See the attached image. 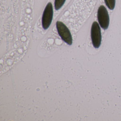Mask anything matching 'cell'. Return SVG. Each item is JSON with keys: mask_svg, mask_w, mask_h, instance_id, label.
I'll use <instances>...</instances> for the list:
<instances>
[{"mask_svg": "<svg viewBox=\"0 0 121 121\" xmlns=\"http://www.w3.org/2000/svg\"><path fill=\"white\" fill-rule=\"evenodd\" d=\"M53 16V5L51 3L47 4L43 13L42 18V27L44 29L47 30L50 26Z\"/></svg>", "mask_w": 121, "mask_h": 121, "instance_id": "3957f363", "label": "cell"}, {"mask_svg": "<svg viewBox=\"0 0 121 121\" xmlns=\"http://www.w3.org/2000/svg\"><path fill=\"white\" fill-rule=\"evenodd\" d=\"M56 27L58 33L62 40L68 45H72V36L67 26L62 22L58 21L56 22Z\"/></svg>", "mask_w": 121, "mask_h": 121, "instance_id": "6da1fadb", "label": "cell"}, {"mask_svg": "<svg viewBox=\"0 0 121 121\" xmlns=\"http://www.w3.org/2000/svg\"><path fill=\"white\" fill-rule=\"evenodd\" d=\"M106 5L109 9L112 10L115 6V0H104Z\"/></svg>", "mask_w": 121, "mask_h": 121, "instance_id": "8992f818", "label": "cell"}, {"mask_svg": "<svg viewBox=\"0 0 121 121\" xmlns=\"http://www.w3.org/2000/svg\"><path fill=\"white\" fill-rule=\"evenodd\" d=\"M97 17L98 22L101 27L104 30L107 29L109 24V17L108 12L104 6L101 5L99 8Z\"/></svg>", "mask_w": 121, "mask_h": 121, "instance_id": "277c9868", "label": "cell"}, {"mask_svg": "<svg viewBox=\"0 0 121 121\" xmlns=\"http://www.w3.org/2000/svg\"><path fill=\"white\" fill-rule=\"evenodd\" d=\"M66 0H55L54 3L55 9L59 10L63 6Z\"/></svg>", "mask_w": 121, "mask_h": 121, "instance_id": "5b68a950", "label": "cell"}, {"mask_svg": "<svg viewBox=\"0 0 121 121\" xmlns=\"http://www.w3.org/2000/svg\"><path fill=\"white\" fill-rule=\"evenodd\" d=\"M91 37L93 46L95 48H98L101 44L102 35L100 27L97 22H94L92 25Z\"/></svg>", "mask_w": 121, "mask_h": 121, "instance_id": "7a4b0ae2", "label": "cell"}]
</instances>
